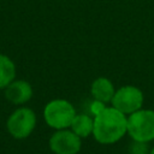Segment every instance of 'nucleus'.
<instances>
[{
    "instance_id": "7",
    "label": "nucleus",
    "mask_w": 154,
    "mask_h": 154,
    "mask_svg": "<svg viewBox=\"0 0 154 154\" xmlns=\"http://www.w3.org/2000/svg\"><path fill=\"white\" fill-rule=\"evenodd\" d=\"M6 99L14 105H24L32 97V87L24 79H14L5 88Z\"/></svg>"
},
{
    "instance_id": "12",
    "label": "nucleus",
    "mask_w": 154,
    "mask_h": 154,
    "mask_svg": "<svg viewBox=\"0 0 154 154\" xmlns=\"http://www.w3.org/2000/svg\"><path fill=\"white\" fill-rule=\"evenodd\" d=\"M149 154H154V147L150 149V152H149Z\"/></svg>"
},
{
    "instance_id": "11",
    "label": "nucleus",
    "mask_w": 154,
    "mask_h": 154,
    "mask_svg": "<svg viewBox=\"0 0 154 154\" xmlns=\"http://www.w3.org/2000/svg\"><path fill=\"white\" fill-rule=\"evenodd\" d=\"M106 106H107V103H105V102H102V101H99V100H94V101L90 103L89 109H90V113H91L93 117H94V116H96L99 112H101Z\"/></svg>"
},
{
    "instance_id": "2",
    "label": "nucleus",
    "mask_w": 154,
    "mask_h": 154,
    "mask_svg": "<svg viewBox=\"0 0 154 154\" xmlns=\"http://www.w3.org/2000/svg\"><path fill=\"white\" fill-rule=\"evenodd\" d=\"M76 114V108L66 99H53L47 102L43 108L46 124L55 130L69 129Z\"/></svg>"
},
{
    "instance_id": "6",
    "label": "nucleus",
    "mask_w": 154,
    "mask_h": 154,
    "mask_svg": "<svg viewBox=\"0 0 154 154\" xmlns=\"http://www.w3.org/2000/svg\"><path fill=\"white\" fill-rule=\"evenodd\" d=\"M48 146L54 154H77L82 147V138L70 128L55 130L49 137Z\"/></svg>"
},
{
    "instance_id": "9",
    "label": "nucleus",
    "mask_w": 154,
    "mask_h": 154,
    "mask_svg": "<svg viewBox=\"0 0 154 154\" xmlns=\"http://www.w3.org/2000/svg\"><path fill=\"white\" fill-rule=\"evenodd\" d=\"M70 129L81 138L93 135L94 130V117L87 113H77L70 125Z\"/></svg>"
},
{
    "instance_id": "3",
    "label": "nucleus",
    "mask_w": 154,
    "mask_h": 154,
    "mask_svg": "<svg viewBox=\"0 0 154 154\" xmlns=\"http://www.w3.org/2000/svg\"><path fill=\"white\" fill-rule=\"evenodd\" d=\"M128 135L134 142L148 143L154 140V109L141 108L128 116Z\"/></svg>"
},
{
    "instance_id": "5",
    "label": "nucleus",
    "mask_w": 154,
    "mask_h": 154,
    "mask_svg": "<svg viewBox=\"0 0 154 154\" xmlns=\"http://www.w3.org/2000/svg\"><path fill=\"white\" fill-rule=\"evenodd\" d=\"M144 101L143 91L135 85H123L116 89V93L111 100V106L129 116L142 108Z\"/></svg>"
},
{
    "instance_id": "8",
    "label": "nucleus",
    "mask_w": 154,
    "mask_h": 154,
    "mask_svg": "<svg viewBox=\"0 0 154 154\" xmlns=\"http://www.w3.org/2000/svg\"><path fill=\"white\" fill-rule=\"evenodd\" d=\"M90 93H91V96L94 100H99L105 103H108V102H111V100L116 93V88L109 78L99 77L93 81V83L90 85Z\"/></svg>"
},
{
    "instance_id": "10",
    "label": "nucleus",
    "mask_w": 154,
    "mask_h": 154,
    "mask_svg": "<svg viewBox=\"0 0 154 154\" xmlns=\"http://www.w3.org/2000/svg\"><path fill=\"white\" fill-rule=\"evenodd\" d=\"M16 77V65L5 54L0 53V89L6 88Z\"/></svg>"
},
{
    "instance_id": "1",
    "label": "nucleus",
    "mask_w": 154,
    "mask_h": 154,
    "mask_svg": "<svg viewBox=\"0 0 154 154\" xmlns=\"http://www.w3.org/2000/svg\"><path fill=\"white\" fill-rule=\"evenodd\" d=\"M128 134V116L114 108L106 106L94 116L93 136L100 144H113Z\"/></svg>"
},
{
    "instance_id": "4",
    "label": "nucleus",
    "mask_w": 154,
    "mask_h": 154,
    "mask_svg": "<svg viewBox=\"0 0 154 154\" xmlns=\"http://www.w3.org/2000/svg\"><path fill=\"white\" fill-rule=\"evenodd\" d=\"M36 126V114L29 107H19L7 118L6 128L10 135L17 140L26 138Z\"/></svg>"
}]
</instances>
